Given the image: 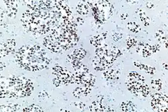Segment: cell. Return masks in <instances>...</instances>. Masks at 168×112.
<instances>
[{"mask_svg":"<svg viewBox=\"0 0 168 112\" xmlns=\"http://www.w3.org/2000/svg\"><path fill=\"white\" fill-rule=\"evenodd\" d=\"M16 61L20 68L35 72L46 69L51 63L46 51L39 45H25L16 53Z\"/></svg>","mask_w":168,"mask_h":112,"instance_id":"obj_1","label":"cell"},{"mask_svg":"<svg viewBox=\"0 0 168 112\" xmlns=\"http://www.w3.org/2000/svg\"><path fill=\"white\" fill-rule=\"evenodd\" d=\"M34 90L33 83L26 77L12 76L1 78V98H22L29 96Z\"/></svg>","mask_w":168,"mask_h":112,"instance_id":"obj_2","label":"cell"},{"mask_svg":"<svg viewBox=\"0 0 168 112\" xmlns=\"http://www.w3.org/2000/svg\"><path fill=\"white\" fill-rule=\"evenodd\" d=\"M167 96L165 93H155L151 97L152 108L157 111H167Z\"/></svg>","mask_w":168,"mask_h":112,"instance_id":"obj_3","label":"cell"},{"mask_svg":"<svg viewBox=\"0 0 168 112\" xmlns=\"http://www.w3.org/2000/svg\"><path fill=\"white\" fill-rule=\"evenodd\" d=\"M16 46V43L14 39H8L6 41L2 42L1 46H0L1 57H6V56L14 52Z\"/></svg>","mask_w":168,"mask_h":112,"instance_id":"obj_4","label":"cell"},{"mask_svg":"<svg viewBox=\"0 0 168 112\" xmlns=\"http://www.w3.org/2000/svg\"><path fill=\"white\" fill-rule=\"evenodd\" d=\"M86 54V51L82 48H79L74 50L71 54H69L67 57V61L73 64L75 63L76 62L81 61V60L85 57Z\"/></svg>","mask_w":168,"mask_h":112,"instance_id":"obj_5","label":"cell"},{"mask_svg":"<svg viewBox=\"0 0 168 112\" xmlns=\"http://www.w3.org/2000/svg\"><path fill=\"white\" fill-rule=\"evenodd\" d=\"M6 5V8L4 10L5 15L8 18H14L18 10V6L16 1H4Z\"/></svg>","mask_w":168,"mask_h":112,"instance_id":"obj_6","label":"cell"},{"mask_svg":"<svg viewBox=\"0 0 168 112\" xmlns=\"http://www.w3.org/2000/svg\"><path fill=\"white\" fill-rule=\"evenodd\" d=\"M91 91H92V89L84 87L83 86H81V87L76 88L73 91V94H74V95L75 97L79 99V98H81V97H84V96L88 95L89 93L91 92Z\"/></svg>","mask_w":168,"mask_h":112,"instance_id":"obj_7","label":"cell"},{"mask_svg":"<svg viewBox=\"0 0 168 112\" xmlns=\"http://www.w3.org/2000/svg\"><path fill=\"white\" fill-rule=\"evenodd\" d=\"M89 111H108V109L104 106L102 103L99 101H95L89 107Z\"/></svg>","mask_w":168,"mask_h":112,"instance_id":"obj_8","label":"cell"},{"mask_svg":"<svg viewBox=\"0 0 168 112\" xmlns=\"http://www.w3.org/2000/svg\"><path fill=\"white\" fill-rule=\"evenodd\" d=\"M121 109L123 111H136L137 108H136L135 105L133 102L130 101H126L122 103L121 104Z\"/></svg>","mask_w":168,"mask_h":112,"instance_id":"obj_9","label":"cell"},{"mask_svg":"<svg viewBox=\"0 0 168 112\" xmlns=\"http://www.w3.org/2000/svg\"><path fill=\"white\" fill-rule=\"evenodd\" d=\"M76 10L80 15H87L89 12V6L88 3L79 2L76 6Z\"/></svg>","mask_w":168,"mask_h":112,"instance_id":"obj_10","label":"cell"},{"mask_svg":"<svg viewBox=\"0 0 168 112\" xmlns=\"http://www.w3.org/2000/svg\"><path fill=\"white\" fill-rule=\"evenodd\" d=\"M120 73L119 71H116L115 69L110 70L104 73V76L108 79H111V80H114V79H119V76Z\"/></svg>","mask_w":168,"mask_h":112,"instance_id":"obj_11","label":"cell"},{"mask_svg":"<svg viewBox=\"0 0 168 112\" xmlns=\"http://www.w3.org/2000/svg\"><path fill=\"white\" fill-rule=\"evenodd\" d=\"M104 34H102L101 35H98L93 36L92 38L90 39V43L92 45L96 46V47H99L102 44V41L106 38V37H104Z\"/></svg>","mask_w":168,"mask_h":112,"instance_id":"obj_12","label":"cell"},{"mask_svg":"<svg viewBox=\"0 0 168 112\" xmlns=\"http://www.w3.org/2000/svg\"><path fill=\"white\" fill-rule=\"evenodd\" d=\"M20 106L18 104H8L2 105L0 107L1 111H17L20 109Z\"/></svg>","mask_w":168,"mask_h":112,"instance_id":"obj_13","label":"cell"},{"mask_svg":"<svg viewBox=\"0 0 168 112\" xmlns=\"http://www.w3.org/2000/svg\"><path fill=\"white\" fill-rule=\"evenodd\" d=\"M127 28H128L130 31L135 32V33H137V32H139L140 31L141 28L139 24H137V23L135 22H130L127 24Z\"/></svg>","mask_w":168,"mask_h":112,"instance_id":"obj_14","label":"cell"},{"mask_svg":"<svg viewBox=\"0 0 168 112\" xmlns=\"http://www.w3.org/2000/svg\"><path fill=\"white\" fill-rule=\"evenodd\" d=\"M23 111H44L43 108L41 107L36 105V104H32L28 107H25L22 110Z\"/></svg>","mask_w":168,"mask_h":112,"instance_id":"obj_15","label":"cell"},{"mask_svg":"<svg viewBox=\"0 0 168 112\" xmlns=\"http://www.w3.org/2000/svg\"><path fill=\"white\" fill-rule=\"evenodd\" d=\"M151 86L152 88L155 90L160 91L162 88V82L160 79H153L151 80Z\"/></svg>","mask_w":168,"mask_h":112,"instance_id":"obj_16","label":"cell"},{"mask_svg":"<svg viewBox=\"0 0 168 112\" xmlns=\"http://www.w3.org/2000/svg\"><path fill=\"white\" fill-rule=\"evenodd\" d=\"M122 38V34L120 32H115L112 34V38L114 40V41H118L120 40Z\"/></svg>","mask_w":168,"mask_h":112,"instance_id":"obj_17","label":"cell"},{"mask_svg":"<svg viewBox=\"0 0 168 112\" xmlns=\"http://www.w3.org/2000/svg\"><path fill=\"white\" fill-rule=\"evenodd\" d=\"M53 84H54V85H55V86H57V87L61 86V85H63L62 83H61V80H60V79H59L58 77L54 78V79H53Z\"/></svg>","mask_w":168,"mask_h":112,"instance_id":"obj_18","label":"cell"},{"mask_svg":"<svg viewBox=\"0 0 168 112\" xmlns=\"http://www.w3.org/2000/svg\"><path fill=\"white\" fill-rule=\"evenodd\" d=\"M74 104H75V106L78 107L79 109H84L85 107V105L83 102H75L74 103Z\"/></svg>","mask_w":168,"mask_h":112,"instance_id":"obj_19","label":"cell"},{"mask_svg":"<svg viewBox=\"0 0 168 112\" xmlns=\"http://www.w3.org/2000/svg\"><path fill=\"white\" fill-rule=\"evenodd\" d=\"M46 97H49V95L45 91H41L39 93V95H38V97H40V99H45V98H46Z\"/></svg>","mask_w":168,"mask_h":112,"instance_id":"obj_20","label":"cell"},{"mask_svg":"<svg viewBox=\"0 0 168 112\" xmlns=\"http://www.w3.org/2000/svg\"><path fill=\"white\" fill-rule=\"evenodd\" d=\"M135 43L136 41L135 39H129L127 40V45H128L129 47H132V46H134V44H135Z\"/></svg>","mask_w":168,"mask_h":112,"instance_id":"obj_21","label":"cell"},{"mask_svg":"<svg viewBox=\"0 0 168 112\" xmlns=\"http://www.w3.org/2000/svg\"><path fill=\"white\" fill-rule=\"evenodd\" d=\"M77 23H78V24H79L82 25L84 23V20H83V18H77Z\"/></svg>","mask_w":168,"mask_h":112,"instance_id":"obj_22","label":"cell"},{"mask_svg":"<svg viewBox=\"0 0 168 112\" xmlns=\"http://www.w3.org/2000/svg\"><path fill=\"white\" fill-rule=\"evenodd\" d=\"M146 6L149 9H152L153 8H154V4L153 3H151V2H147L146 4Z\"/></svg>","mask_w":168,"mask_h":112,"instance_id":"obj_23","label":"cell"},{"mask_svg":"<svg viewBox=\"0 0 168 112\" xmlns=\"http://www.w3.org/2000/svg\"><path fill=\"white\" fill-rule=\"evenodd\" d=\"M127 17H128V14H127V13H122V14L120 15L121 20H126Z\"/></svg>","mask_w":168,"mask_h":112,"instance_id":"obj_24","label":"cell"},{"mask_svg":"<svg viewBox=\"0 0 168 112\" xmlns=\"http://www.w3.org/2000/svg\"><path fill=\"white\" fill-rule=\"evenodd\" d=\"M0 67H0V68H1V71H2L3 70V69L6 67V64H4L3 62H1V63H0Z\"/></svg>","mask_w":168,"mask_h":112,"instance_id":"obj_25","label":"cell"},{"mask_svg":"<svg viewBox=\"0 0 168 112\" xmlns=\"http://www.w3.org/2000/svg\"><path fill=\"white\" fill-rule=\"evenodd\" d=\"M163 65H165L164 68H165L166 70H167V63H164V64H163Z\"/></svg>","mask_w":168,"mask_h":112,"instance_id":"obj_26","label":"cell"}]
</instances>
